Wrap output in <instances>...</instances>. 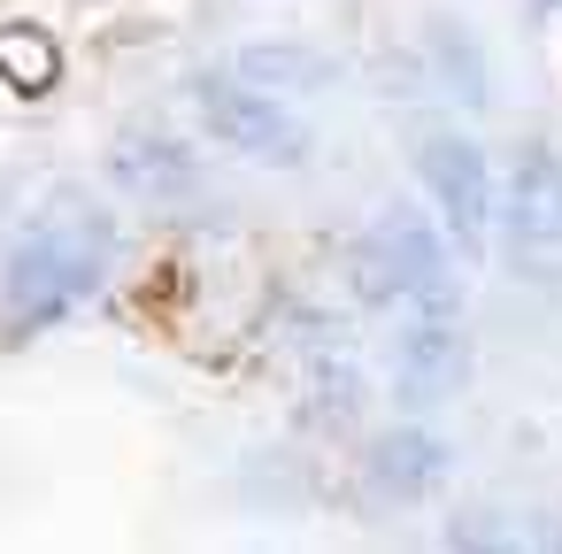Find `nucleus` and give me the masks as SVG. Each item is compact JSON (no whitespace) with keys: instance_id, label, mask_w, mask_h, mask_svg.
<instances>
[{"instance_id":"1","label":"nucleus","mask_w":562,"mask_h":554,"mask_svg":"<svg viewBox=\"0 0 562 554\" xmlns=\"http://www.w3.org/2000/svg\"><path fill=\"white\" fill-rule=\"evenodd\" d=\"M101 262H109V231L101 224H47V231H32L9 255V316L47 324V316L78 308L101 285Z\"/></svg>"},{"instance_id":"2","label":"nucleus","mask_w":562,"mask_h":554,"mask_svg":"<svg viewBox=\"0 0 562 554\" xmlns=\"http://www.w3.org/2000/svg\"><path fill=\"white\" fill-rule=\"evenodd\" d=\"M193 109L216 147L262 162V170H301L308 162V124L255 78H193Z\"/></svg>"},{"instance_id":"3","label":"nucleus","mask_w":562,"mask_h":554,"mask_svg":"<svg viewBox=\"0 0 562 554\" xmlns=\"http://www.w3.org/2000/svg\"><path fill=\"white\" fill-rule=\"evenodd\" d=\"M416 178H424V193L439 208V231L462 255H477L485 231H493V162H485V147L477 139H424Z\"/></svg>"},{"instance_id":"4","label":"nucleus","mask_w":562,"mask_h":554,"mask_svg":"<svg viewBox=\"0 0 562 554\" xmlns=\"http://www.w3.org/2000/svg\"><path fill=\"white\" fill-rule=\"evenodd\" d=\"M470 370V347H462V316H454V293H431V301H401V393L408 408H431L462 385Z\"/></svg>"},{"instance_id":"5","label":"nucleus","mask_w":562,"mask_h":554,"mask_svg":"<svg viewBox=\"0 0 562 554\" xmlns=\"http://www.w3.org/2000/svg\"><path fill=\"white\" fill-rule=\"evenodd\" d=\"M508 231L524 247H554L562 239V155L554 147H524L508 170Z\"/></svg>"},{"instance_id":"6","label":"nucleus","mask_w":562,"mask_h":554,"mask_svg":"<svg viewBox=\"0 0 562 554\" xmlns=\"http://www.w3.org/2000/svg\"><path fill=\"white\" fill-rule=\"evenodd\" d=\"M0 78H9L16 93H55L63 47H55L40 24H0Z\"/></svg>"},{"instance_id":"7","label":"nucleus","mask_w":562,"mask_h":554,"mask_svg":"<svg viewBox=\"0 0 562 554\" xmlns=\"http://www.w3.org/2000/svg\"><path fill=\"white\" fill-rule=\"evenodd\" d=\"M116 185H132V193H147V201H162V193H186L193 185V162L178 155V147H162V139H132V147H116Z\"/></svg>"},{"instance_id":"8","label":"nucleus","mask_w":562,"mask_h":554,"mask_svg":"<svg viewBox=\"0 0 562 554\" xmlns=\"http://www.w3.org/2000/svg\"><path fill=\"white\" fill-rule=\"evenodd\" d=\"M439 470H447V454H439V439H424V431H401V439L378 446V485L401 493V500H416L424 485H439Z\"/></svg>"},{"instance_id":"9","label":"nucleus","mask_w":562,"mask_h":554,"mask_svg":"<svg viewBox=\"0 0 562 554\" xmlns=\"http://www.w3.org/2000/svg\"><path fill=\"white\" fill-rule=\"evenodd\" d=\"M239 78H301V86H324V78H331V63H324V55H308V47H262V55H247V63H239Z\"/></svg>"},{"instance_id":"10","label":"nucleus","mask_w":562,"mask_h":554,"mask_svg":"<svg viewBox=\"0 0 562 554\" xmlns=\"http://www.w3.org/2000/svg\"><path fill=\"white\" fill-rule=\"evenodd\" d=\"M547 9H562V0H547Z\"/></svg>"}]
</instances>
